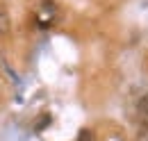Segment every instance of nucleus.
I'll return each instance as SVG.
<instances>
[{
	"label": "nucleus",
	"mask_w": 148,
	"mask_h": 141,
	"mask_svg": "<svg viewBox=\"0 0 148 141\" xmlns=\"http://www.w3.org/2000/svg\"><path fill=\"white\" fill-rule=\"evenodd\" d=\"M12 27V21H9V12L5 5H0V34H7Z\"/></svg>",
	"instance_id": "f257e3e1"
},
{
	"label": "nucleus",
	"mask_w": 148,
	"mask_h": 141,
	"mask_svg": "<svg viewBox=\"0 0 148 141\" xmlns=\"http://www.w3.org/2000/svg\"><path fill=\"white\" fill-rule=\"evenodd\" d=\"M77 141H96V134H93L91 130H82L80 137H77Z\"/></svg>",
	"instance_id": "7ed1b4c3"
},
{
	"label": "nucleus",
	"mask_w": 148,
	"mask_h": 141,
	"mask_svg": "<svg viewBox=\"0 0 148 141\" xmlns=\"http://www.w3.org/2000/svg\"><path fill=\"white\" fill-rule=\"evenodd\" d=\"M137 114H139L141 121H146V123H148V96L139 98V103H137Z\"/></svg>",
	"instance_id": "f03ea898"
},
{
	"label": "nucleus",
	"mask_w": 148,
	"mask_h": 141,
	"mask_svg": "<svg viewBox=\"0 0 148 141\" xmlns=\"http://www.w3.org/2000/svg\"><path fill=\"white\" fill-rule=\"evenodd\" d=\"M46 123H50V116H48V114L39 116V118H37V123H34V127H37V130H43V127H46Z\"/></svg>",
	"instance_id": "20e7f679"
}]
</instances>
